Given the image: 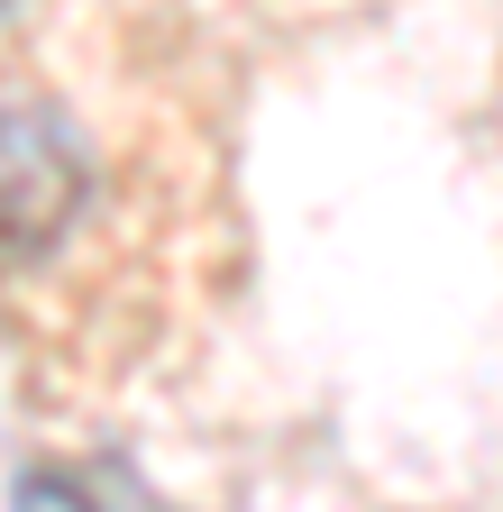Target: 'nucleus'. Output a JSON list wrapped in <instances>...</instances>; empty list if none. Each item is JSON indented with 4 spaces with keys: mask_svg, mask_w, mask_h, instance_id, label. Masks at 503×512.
<instances>
[{
    "mask_svg": "<svg viewBox=\"0 0 503 512\" xmlns=\"http://www.w3.org/2000/svg\"><path fill=\"white\" fill-rule=\"evenodd\" d=\"M238 83L202 19L55 10L0 37V348L37 403L183 366L238 275Z\"/></svg>",
    "mask_w": 503,
    "mask_h": 512,
    "instance_id": "nucleus-1",
    "label": "nucleus"
},
{
    "mask_svg": "<svg viewBox=\"0 0 503 512\" xmlns=\"http://www.w3.org/2000/svg\"><path fill=\"white\" fill-rule=\"evenodd\" d=\"M19 512H92V494H74V476H28Z\"/></svg>",
    "mask_w": 503,
    "mask_h": 512,
    "instance_id": "nucleus-2",
    "label": "nucleus"
}]
</instances>
